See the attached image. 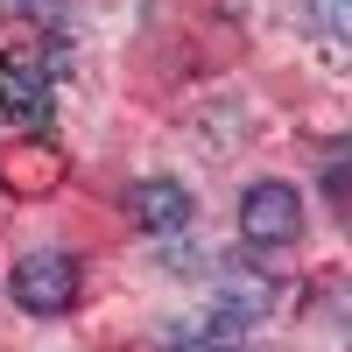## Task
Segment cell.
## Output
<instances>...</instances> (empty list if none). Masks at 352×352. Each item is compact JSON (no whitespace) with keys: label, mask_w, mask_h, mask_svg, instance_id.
<instances>
[{"label":"cell","mask_w":352,"mask_h":352,"mask_svg":"<svg viewBox=\"0 0 352 352\" xmlns=\"http://www.w3.org/2000/svg\"><path fill=\"white\" fill-rule=\"evenodd\" d=\"M303 232V197H296V184H254L247 197H240V240H254V247H289Z\"/></svg>","instance_id":"cell-3"},{"label":"cell","mask_w":352,"mask_h":352,"mask_svg":"<svg viewBox=\"0 0 352 352\" xmlns=\"http://www.w3.org/2000/svg\"><path fill=\"white\" fill-rule=\"evenodd\" d=\"M310 21L324 36V50H352V0H310Z\"/></svg>","instance_id":"cell-7"},{"label":"cell","mask_w":352,"mask_h":352,"mask_svg":"<svg viewBox=\"0 0 352 352\" xmlns=\"http://www.w3.org/2000/svg\"><path fill=\"white\" fill-rule=\"evenodd\" d=\"M127 219L141 232H155V240H169V232H184L197 219V197L176 176H141V184H127Z\"/></svg>","instance_id":"cell-4"},{"label":"cell","mask_w":352,"mask_h":352,"mask_svg":"<svg viewBox=\"0 0 352 352\" xmlns=\"http://www.w3.org/2000/svg\"><path fill=\"white\" fill-rule=\"evenodd\" d=\"M275 310V275H232L219 282L212 310L190 331H169V352H240V338Z\"/></svg>","instance_id":"cell-1"},{"label":"cell","mask_w":352,"mask_h":352,"mask_svg":"<svg viewBox=\"0 0 352 352\" xmlns=\"http://www.w3.org/2000/svg\"><path fill=\"white\" fill-rule=\"evenodd\" d=\"M56 184H64V155H56L50 141H14V148H0V190L50 197Z\"/></svg>","instance_id":"cell-6"},{"label":"cell","mask_w":352,"mask_h":352,"mask_svg":"<svg viewBox=\"0 0 352 352\" xmlns=\"http://www.w3.org/2000/svg\"><path fill=\"white\" fill-rule=\"evenodd\" d=\"M0 14H8V21H56L64 0H0Z\"/></svg>","instance_id":"cell-8"},{"label":"cell","mask_w":352,"mask_h":352,"mask_svg":"<svg viewBox=\"0 0 352 352\" xmlns=\"http://www.w3.org/2000/svg\"><path fill=\"white\" fill-rule=\"evenodd\" d=\"M0 113L14 127H43L50 120V71L28 56H0Z\"/></svg>","instance_id":"cell-5"},{"label":"cell","mask_w":352,"mask_h":352,"mask_svg":"<svg viewBox=\"0 0 352 352\" xmlns=\"http://www.w3.org/2000/svg\"><path fill=\"white\" fill-rule=\"evenodd\" d=\"M78 289H85V268H78V254H21L14 261V275H8V296L28 310V317H64L78 303Z\"/></svg>","instance_id":"cell-2"}]
</instances>
